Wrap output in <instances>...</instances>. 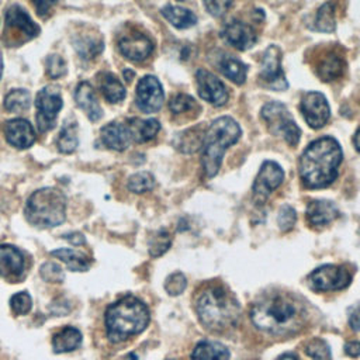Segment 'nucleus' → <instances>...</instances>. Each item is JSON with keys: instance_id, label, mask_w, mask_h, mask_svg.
<instances>
[{"instance_id": "nucleus-1", "label": "nucleus", "mask_w": 360, "mask_h": 360, "mask_svg": "<svg viewBox=\"0 0 360 360\" xmlns=\"http://www.w3.org/2000/svg\"><path fill=\"white\" fill-rule=\"evenodd\" d=\"M253 325L270 335L295 333L305 321V308L290 294L271 292L257 300L250 309Z\"/></svg>"}, {"instance_id": "nucleus-2", "label": "nucleus", "mask_w": 360, "mask_h": 360, "mask_svg": "<svg viewBox=\"0 0 360 360\" xmlns=\"http://www.w3.org/2000/svg\"><path fill=\"white\" fill-rule=\"evenodd\" d=\"M343 159L339 142L332 136H322L311 142L300 158L298 172L307 188H323L338 177V167Z\"/></svg>"}, {"instance_id": "nucleus-3", "label": "nucleus", "mask_w": 360, "mask_h": 360, "mask_svg": "<svg viewBox=\"0 0 360 360\" xmlns=\"http://www.w3.org/2000/svg\"><path fill=\"white\" fill-rule=\"evenodd\" d=\"M195 312L205 328L222 332L235 326L240 315V307L236 298L222 285H207L195 295Z\"/></svg>"}, {"instance_id": "nucleus-4", "label": "nucleus", "mask_w": 360, "mask_h": 360, "mask_svg": "<svg viewBox=\"0 0 360 360\" xmlns=\"http://www.w3.org/2000/svg\"><path fill=\"white\" fill-rule=\"evenodd\" d=\"M149 318V309L143 301L134 295H125L105 309L107 338L118 343L135 336L145 330Z\"/></svg>"}, {"instance_id": "nucleus-5", "label": "nucleus", "mask_w": 360, "mask_h": 360, "mask_svg": "<svg viewBox=\"0 0 360 360\" xmlns=\"http://www.w3.org/2000/svg\"><path fill=\"white\" fill-rule=\"evenodd\" d=\"M240 135V127L231 117H219L211 122L201 146V165L207 177H214L218 173L225 150L236 143Z\"/></svg>"}, {"instance_id": "nucleus-6", "label": "nucleus", "mask_w": 360, "mask_h": 360, "mask_svg": "<svg viewBox=\"0 0 360 360\" xmlns=\"http://www.w3.org/2000/svg\"><path fill=\"white\" fill-rule=\"evenodd\" d=\"M25 218L38 228H53L66 218V197L53 187H45L34 191L27 200Z\"/></svg>"}, {"instance_id": "nucleus-7", "label": "nucleus", "mask_w": 360, "mask_h": 360, "mask_svg": "<svg viewBox=\"0 0 360 360\" xmlns=\"http://www.w3.org/2000/svg\"><path fill=\"white\" fill-rule=\"evenodd\" d=\"M262 118L271 135L283 138L290 146H295L301 138V129L295 124L288 108L280 101H270L262 108Z\"/></svg>"}, {"instance_id": "nucleus-8", "label": "nucleus", "mask_w": 360, "mask_h": 360, "mask_svg": "<svg viewBox=\"0 0 360 360\" xmlns=\"http://www.w3.org/2000/svg\"><path fill=\"white\" fill-rule=\"evenodd\" d=\"M63 105L60 91L53 86H46L37 93V127L39 132H46L55 127L58 112Z\"/></svg>"}, {"instance_id": "nucleus-9", "label": "nucleus", "mask_w": 360, "mask_h": 360, "mask_svg": "<svg viewBox=\"0 0 360 360\" xmlns=\"http://www.w3.org/2000/svg\"><path fill=\"white\" fill-rule=\"evenodd\" d=\"M352 281V274L346 267L323 264L312 270L308 276V285L314 291H336L346 288Z\"/></svg>"}, {"instance_id": "nucleus-10", "label": "nucleus", "mask_w": 360, "mask_h": 360, "mask_svg": "<svg viewBox=\"0 0 360 360\" xmlns=\"http://www.w3.org/2000/svg\"><path fill=\"white\" fill-rule=\"evenodd\" d=\"M259 79L263 86L273 90L287 89V80L281 69V52L276 45H269L264 51L260 62Z\"/></svg>"}, {"instance_id": "nucleus-11", "label": "nucleus", "mask_w": 360, "mask_h": 360, "mask_svg": "<svg viewBox=\"0 0 360 360\" xmlns=\"http://www.w3.org/2000/svg\"><path fill=\"white\" fill-rule=\"evenodd\" d=\"M284 172L281 166L273 160H266L255 181H253V198L256 202L262 204L267 200V197L283 183Z\"/></svg>"}, {"instance_id": "nucleus-12", "label": "nucleus", "mask_w": 360, "mask_h": 360, "mask_svg": "<svg viewBox=\"0 0 360 360\" xmlns=\"http://www.w3.org/2000/svg\"><path fill=\"white\" fill-rule=\"evenodd\" d=\"M300 110L305 122L314 129L323 127L330 117V108H329L328 100L323 94L318 91L305 93L301 98Z\"/></svg>"}, {"instance_id": "nucleus-13", "label": "nucleus", "mask_w": 360, "mask_h": 360, "mask_svg": "<svg viewBox=\"0 0 360 360\" xmlns=\"http://www.w3.org/2000/svg\"><path fill=\"white\" fill-rule=\"evenodd\" d=\"M163 89L155 76H143L136 86V105L141 111L156 112L163 104Z\"/></svg>"}, {"instance_id": "nucleus-14", "label": "nucleus", "mask_w": 360, "mask_h": 360, "mask_svg": "<svg viewBox=\"0 0 360 360\" xmlns=\"http://www.w3.org/2000/svg\"><path fill=\"white\" fill-rule=\"evenodd\" d=\"M195 80H197L198 94L202 100L208 101L215 107L224 105L228 101L229 94L226 87L214 73L205 69H200L195 73Z\"/></svg>"}, {"instance_id": "nucleus-15", "label": "nucleus", "mask_w": 360, "mask_h": 360, "mask_svg": "<svg viewBox=\"0 0 360 360\" xmlns=\"http://www.w3.org/2000/svg\"><path fill=\"white\" fill-rule=\"evenodd\" d=\"M118 49L127 59L132 62H142L152 53L153 42L141 32H131L120 38Z\"/></svg>"}, {"instance_id": "nucleus-16", "label": "nucleus", "mask_w": 360, "mask_h": 360, "mask_svg": "<svg viewBox=\"0 0 360 360\" xmlns=\"http://www.w3.org/2000/svg\"><path fill=\"white\" fill-rule=\"evenodd\" d=\"M4 136L7 142L17 149H27L35 142L34 128L24 118H14L7 121L4 127Z\"/></svg>"}, {"instance_id": "nucleus-17", "label": "nucleus", "mask_w": 360, "mask_h": 360, "mask_svg": "<svg viewBox=\"0 0 360 360\" xmlns=\"http://www.w3.org/2000/svg\"><path fill=\"white\" fill-rule=\"evenodd\" d=\"M25 269L24 255L13 245H0V277L20 278Z\"/></svg>"}, {"instance_id": "nucleus-18", "label": "nucleus", "mask_w": 360, "mask_h": 360, "mask_svg": "<svg viewBox=\"0 0 360 360\" xmlns=\"http://www.w3.org/2000/svg\"><path fill=\"white\" fill-rule=\"evenodd\" d=\"M222 37L238 51H246L256 42V34L253 28L239 20H233L226 24L222 31Z\"/></svg>"}, {"instance_id": "nucleus-19", "label": "nucleus", "mask_w": 360, "mask_h": 360, "mask_svg": "<svg viewBox=\"0 0 360 360\" xmlns=\"http://www.w3.org/2000/svg\"><path fill=\"white\" fill-rule=\"evenodd\" d=\"M308 224L314 226H323L333 222L339 217V210L335 202L328 200H312L305 210Z\"/></svg>"}, {"instance_id": "nucleus-20", "label": "nucleus", "mask_w": 360, "mask_h": 360, "mask_svg": "<svg viewBox=\"0 0 360 360\" xmlns=\"http://www.w3.org/2000/svg\"><path fill=\"white\" fill-rule=\"evenodd\" d=\"M100 138L108 149L118 152L125 150L132 141L128 127L120 122H110L104 125L100 131Z\"/></svg>"}, {"instance_id": "nucleus-21", "label": "nucleus", "mask_w": 360, "mask_h": 360, "mask_svg": "<svg viewBox=\"0 0 360 360\" xmlns=\"http://www.w3.org/2000/svg\"><path fill=\"white\" fill-rule=\"evenodd\" d=\"M6 24H7L8 28H14L20 34L25 35L27 39L34 38V37H37L39 34V27L31 20L28 13L22 7H20L17 4L11 6L7 10V13H6Z\"/></svg>"}, {"instance_id": "nucleus-22", "label": "nucleus", "mask_w": 360, "mask_h": 360, "mask_svg": "<svg viewBox=\"0 0 360 360\" xmlns=\"http://www.w3.org/2000/svg\"><path fill=\"white\" fill-rule=\"evenodd\" d=\"M76 104L86 112L90 121H98L103 115L101 107L97 101L96 93L89 82H80L75 91Z\"/></svg>"}, {"instance_id": "nucleus-23", "label": "nucleus", "mask_w": 360, "mask_h": 360, "mask_svg": "<svg viewBox=\"0 0 360 360\" xmlns=\"http://www.w3.org/2000/svg\"><path fill=\"white\" fill-rule=\"evenodd\" d=\"M82 332L75 326H65L52 338V349L55 353H68L76 350L82 345Z\"/></svg>"}, {"instance_id": "nucleus-24", "label": "nucleus", "mask_w": 360, "mask_h": 360, "mask_svg": "<svg viewBox=\"0 0 360 360\" xmlns=\"http://www.w3.org/2000/svg\"><path fill=\"white\" fill-rule=\"evenodd\" d=\"M229 350L219 342L200 340L193 349V360H229Z\"/></svg>"}, {"instance_id": "nucleus-25", "label": "nucleus", "mask_w": 360, "mask_h": 360, "mask_svg": "<svg viewBox=\"0 0 360 360\" xmlns=\"http://www.w3.org/2000/svg\"><path fill=\"white\" fill-rule=\"evenodd\" d=\"M345 60L336 52H326L318 63V76L323 82H332L343 75Z\"/></svg>"}, {"instance_id": "nucleus-26", "label": "nucleus", "mask_w": 360, "mask_h": 360, "mask_svg": "<svg viewBox=\"0 0 360 360\" xmlns=\"http://www.w3.org/2000/svg\"><path fill=\"white\" fill-rule=\"evenodd\" d=\"M128 129L131 132V138L135 142H146L156 136L160 129V124L158 120H139L134 118L128 122Z\"/></svg>"}, {"instance_id": "nucleus-27", "label": "nucleus", "mask_w": 360, "mask_h": 360, "mask_svg": "<svg viewBox=\"0 0 360 360\" xmlns=\"http://www.w3.org/2000/svg\"><path fill=\"white\" fill-rule=\"evenodd\" d=\"M160 13L173 27H176L179 30L190 28V27L195 25V22H197V17L193 11L179 7V6L167 4L160 10Z\"/></svg>"}, {"instance_id": "nucleus-28", "label": "nucleus", "mask_w": 360, "mask_h": 360, "mask_svg": "<svg viewBox=\"0 0 360 360\" xmlns=\"http://www.w3.org/2000/svg\"><path fill=\"white\" fill-rule=\"evenodd\" d=\"M51 255L55 256L56 259L62 260L63 263H66V266L70 271H86V270H89V267L91 264V260L84 253L77 252L75 249H69V248L52 250Z\"/></svg>"}, {"instance_id": "nucleus-29", "label": "nucleus", "mask_w": 360, "mask_h": 360, "mask_svg": "<svg viewBox=\"0 0 360 360\" xmlns=\"http://www.w3.org/2000/svg\"><path fill=\"white\" fill-rule=\"evenodd\" d=\"M219 70L235 84H243L248 75V66L235 56H222L219 60Z\"/></svg>"}, {"instance_id": "nucleus-30", "label": "nucleus", "mask_w": 360, "mask_h": 360, "mask_svg": "<svg viewBox=\"0 0 360 360\" xmlns=\"http://www.w3.org/2000/svg\"><path fill=\"white\" fill-rule=\"evenodd\" d=\"M100 89L108 103H120L125 97V89L122 83L112 73H104L101 76Z\"/></svg>"}, {"instance_id": "nucleus-31", "label": "nucleus", "mask_w": 360, "mask_h": 360, "mask_svg": "<svg viewBox=\"0 0 360 360\" xmlns=\"http://www.w3.org/2000/svg\"><path fill=\"white\" fill-rule=\"evenodd\" d=\"M73 46L76 49V52L83 58V59H93L97 55H100L103 52V39L94 38V37H77L73 41Z\"/></svg>"}, {"instance_id": "nucleus-32", "label": "nucleus", "mask_w": 360, "mask_h": 360, "mask_svg": "<svg viewBox=\"0 0 360 360\" xmlns=\"http://www.w3.org/2000/svg\"><path fill=\"white\" fill-rule=\"evenodd\" d=\"M200 129L198 128H190L181 134H179L176 136V141H173L174 146L184 153H191L194 150H197L198 148L202 146V141H204V135H200Z\"/></svg>"}, {"instance_id": "nucleus-33", "label": "nucleus", "mask_w": 360, "mask_h": 360, "mask_svg": "<svg viewBox=\"0 0 360 360\" xmlns=\"http://www.w3.org/2000/svg\"><path fill=\"white\" fill-rule=\"evenodd\" d=\"M336 27L335 22V6L328 1L325 4H322L314 18V24L312 28L321 32H332Z\"/></svg>"}, {"instance_id": "nucleus-34", "label": "nucleus", "mask_w": 360, "mask_h": 360, "mask_svg": "<svg viewBox=\"0 0 360 360\" xmlns=\"http://www.w3.org/2000/svg\"><path fill=\"white\" fill-rule=\"evenodd\" d=\"M77 143H79L77 127L75 122L66 121L59 132L58 139H56V146H58L59 152H62V153H72L76 150Z\"/></svg>"}, {"instance_id": "nucleus-35", "label": "nucleus", "mask_w": 360, "mask_h": 360, "mask_svg": "<svg viewBox=\"0 0 360 360\" xmlns=\"http://www.w3.org/2000/svg\"><path fill=\"white\" fill-rule=\"evenodd\" d=\"M31 105V96L24 89H14L4 97V108L11 112H21Z\"/></svg>"}, {"instance_id": "nucleus-36", "label": "nucleus", "mask_w": 360, "mask_h": 360, "mask_svg": "<svg viewBox=\"0 0 360 360\" xmlns=\"http://www.w3.org/2000/svg\"><path fill=\"white\" fill-rule=\"evenodd\" d=\"M155 187V177L149 172H138L128 179V188L132 193L142 194Z\"/></svg>"}, {"instance_id": "nucleus-37", "label": "nucleus", "mask_w": 360, "mask_h": 360, "mask_svg": "<svg viewBox=\"0 0 360 360\" xmlns=\"http://www.w3.org/2000/svg\"><path fill=\"white\" fill-rule=\"evenodd\" d=\"M305 353L312 359V360H332V353L329 345L321 339L315 338L311 339L305 345Z\"/></svg>"}, {"instance_id": "nucleus-38", "label": "nucleus", "mask_w": 360, "mask_h": 360, "mask_svg": "<svg viewBox=\"0 0 360 360\" xmlns=\"http://www.w3.org/2000/svg\"><path fill=\"white\" fill-rule=\"evenodd\" d=\"M170 245H172V238H170L169 232L162 229L150 238V240H149V255L152 257H159L165 252H167Z\"/></svg>"}, {"instance_id": "nucleus-39", "label": "nucleus", "mask_w": 360, "mask_h": 360, "mask_svg": "<svg viewBox=\"0 0 360 360\" xmlns=\"http://www.w3.org/2000/svg\"><path fill=\"white\" fill-rule=\"evenodd\" d=\"M32 300L27 291H20L11 295L10 308L15 315H25L31 311Z\"/></svg>"}, {"instance_id": "nucleus-40", "label": "nucleus", "mask_w": 360, "mask_h": 360, "mask_svg": "<svg viewBox=\"0 0 360 360\" xmlns=\"http://www.w3.org/2000/svg\"><path fill=\"white\" fill-rule=\"evenodd\" d=\"M195 107H197V103L194 101V98L190 97L188 94H183V93L176 94L169 101V108L173 114H183V112L190 111Z\"/></svg>"}, {"instance_id": "nucleus-41", "label": "nucleus", "mask_w": 360, "mask_h": 360, "mask_svg": "<svg viewBox=\"0 0 360 360\" xmlns=\"http://www.w3.org/2000/svg\"><path fill=\"white\" fill-rule=\"evenodd\" d=\"M39 276L48 283H62L65 280V273L62 267L53 262H46L39 267Z\"/></svg>"}, {"instance_id": "nucleus-42", "label": "nucleus", "mask_w": 360, "mask_h": 360, "mask_svg": "<svg viewBox=\"0 0 360 360\" xmlns=\"http://www.w3.org/2000/svg\"><path fill=\"white\" fill-rule=\"evenodd\" d=\"M187 287V278L183 273H172L165 281V290L169 295H180Z\"/></svg>"}, {"instance_id": "nucleus-43", "label": "nucleus", "mask_w": 360, "mask_h": 360, "mask_svg": "<svg viewBox=\"0 0 360 360\" xmlns=\"http://www.w3.org/2000/svg\"><path fill=\"white\" fill-rule=\"evenodd\" d=\"M45 68H46V73L49 77L52 79H58L66 75L68 69H66V63L63 60L62 56L59 55H49L45 60Z\"/></svg>"}, {"instance_id": "nucleus-44", "label": "nucleus", "mask_w": 360, "mask_h": 360, "mask_svg": "<svg viewBox=\"0 0 360 360\" xmlns=\"http://www.w3.org/2000/svg\"><path fill=\"white\" fill-rule=\"evenodd\" d=\"M295 221H297V212L290 205H283L278 211V215H277V224H278V228L283 231V232H288L294 228L295 225Z\"/></svg>"}, {"instance_id": "nucleus-45", "label": "nucleus", "mask_w": 360, "mask_h": 360, "mask_svg": "<svg viewBox=\"0 0 360 360\" xmlns=\"http://www.w3.org/2000/svg\"><path fill=\"white\" fill-rule=\"evenodd\" d=\"M202 3H204L205 10L211 15L222 17L228 11L232 0H202Z\"/></svg>"}, {"instance_id": "nucleus-46", "label": "nucleus", "mask_w": 360, "mask_h": 360, "mask_svg": "<svg viewBox=\"0 0 360 360\" xmlns=\"http://www.w3.org/2000/svg\"><path fill=\"white\" fill-rule=\"evenodd\" d=\"M34 6H35V10H37V14L39 17H45L49 10L58 3V0H32Z\"/></svg>"}, {"instance_id": "nucleus-47", "label": "nucleus", "mask_w": 360, "mask_h": 360, "mask_svg": "<svg viewBox=\"0 0 360 360\" xmlns=\"http://www.w3.org/2000/svg\"><path fill=\"white\" fill-rule=\"evenodd\" d=\"M349 325L350 328L357 332L360 329V305H353L349 308Z\"/></svg>"}, {"instance_id": "nucleus-48", "label": "nucleus", "mask_w": 360, "mask_h": 360, "mask_svg": "<svg viewBox=\"0 0 360 360\" xmlns=\"http://www.w3.org/2000/svg\"><path fill=\"white\" fill-rule=\"evenodd\" d=\"M345 352L350 357H360V342H347L345 345Z\"/></svg>"}, {"instance_id": "nucleus-49", "label": "nucleus", "mask_w": 360, "mask_h": 360, "mask_svg": "<svg viewBox=\"0 0 360 360\" xmlns=\"http://www.w3.org/2000/svg\"><path fill=\"white\" fill-rule=\"evenodd\" d=\"M63 239H66V240L72 242L73 245H83V243L86 242L84 236H83L82 233H79V232H70V233H66V235H63Z\"/></svg>"}, {"instance_id": "nucleus-50", "label": "nucleus", "mask_w": 360, "mask_h": 360, "mask_svg": "<svg viewBox=\"0 0 360 360\" xmlns=\"http://www.w3.org/2000/svg\"><path fill=\"white\" fill-rule=\"evenodd\" d=\"M353 145H354L356 150L360 152V128L356 131V134H354V136H353Z\"/></svg>"}, {"instance_id": "nucleus-51", "label": "nucleus", "mask_w": 360, "mask_h": 360, "mask_svg": "<svg viewBox=\"0 0 360 360\" xmlns=\"http://www.w3.org/2000/svg\"><path fill=\"white\" fill-rule=\"evenodd\" d=\"M277 360H298V357L294 353H283L277 357Z\"/></svg>"}, {"instance_id": "nucleus-52", "label": "nucleus", "mask_w": 360, "mask_h": 360, "mask_svg": "<svg viewBox=\"0 0 360 360\" xmlns=\"http://www.w3.org/2000/svg\"><path fill=\"white\" fill-rule=\"evenodd\" d=\"M134 75H135V73H134L132 70H129V69H125V70H124V79H125L127 82H131L132 77H134Z\"/></svg>"}, {"instance_id": "nucleus-53", "label": "nucleus", "mask_w": 360, "mask_h": 360, "mask_svg": "<svg viewBox=\"0 0 360 360\" xmlns=\"http://www.w3.org/2000/svg\"><path fill=\"white\" fill-rule=\"evenodd\" d=\"M1 72H3V59H1V53H0V77H1Z\"/></svg>"}, {"instance_id": "nucleus-54", "label": "nucleus", "mask_w": 360, "mask_h": 360, "mask_svg": "<svg viewBox=\"0 0 360 360\" xmlns=\"http://www.w3.org/2000/svg\"><path fill=\"white\" fill-rule=\"evenodd\" d=\"M179 1H184V0H179Z\"/></svg>"}, {"instance_id": "nucleus-55", "label": "nucleus", "mask_w": 360, "mask_h": 360, "mask_svg": "<svg viewBox=\"0 0 360 360\" xmlns=\"http://www.w3.org/2000/svg\"><path fill=\"white\" fill-rule=\"evenodd\" d=\"M169 360H173V359H169Z\"/></svg>"}]
</instances>
